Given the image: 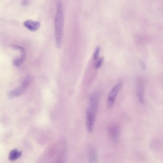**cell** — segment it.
Here are the masks:
<instances>
[{"instance_id":"6da1fadb","label":"cell","mask_w":163,"mask_h":163,"mask_svg":"<svg viewBox=\"0 0 163 163\" xmlns=\"http://www.w3.org/2000/svg\"><path fill=\"white\" fill-rule=\"evenodd\" d=\"M99 105L98 95L96 93H92L88 100L86 113V124L89 133L93 132Z\"/></svg>"},{"instance_id":"7a4b0ae2","label":"cell","mask_w":163,"mask_h":163,"mask_svg":"<svg viewBox=\"0 0 163 163\" xmlns=\"http://www.w3.org/2000/svg\"><path fill=\"white\" fill-rule=\"evenodd\" d=\"M64 23L63 4L59 0L56 3V12L54 20L56 45V47L59 49L61 47L63 43Z\"/></svg>"},{"instance_id":"3957f363","label":"cell","mask_w":163,"mask_h":163,"mask_svg":"<svg viewBox=\"0 0 163 163\" xmlns=\"http://www.w3.org/2000/svg\"><path fill=\"white\" fill-rule=\"evenodd\" d=\"M31 80V78L30 76L29 75L26 76V77L23 78V80L22 81V83L20 86L14 88L9 92L8 94L9 98L10 99H14V98L18 97L23 94L29 86Z\"/></svg>"},{"instance_id":"277c9868","label":"cell","mask_w":163,"mask_h":163,"mask_svg":"<svg viewBox=\"0 0 163 163\" xmlns=\"http://www.w3.org/2000/svg\"><path fill=\"white\" fill-rule=\"evenodd\" d=\"M123 82L120 81L117 82L116 85L112 88L109 93L107 99V107L109 109L112 108L115 104V100L116 97L121 91L122 86Z\"/></svg>"},{"instance_id":"5b68a950","label":"cell","mask_w":163,"mask_h":163,"mask_svg":"<svg viewBox=\"0 0 163 163\" xmlns=\"http://www.w3.org/2000/svg\"><path fill=\"white\" fill-rule=\"evenodd\" d=\"M136 91L137 99L141 104H144V81L143 78L139 77L136 80Z\"/></svg>"},{"instance_id":"8992f818","label":"cell","mask_w":163,"mask_h":163,"mask_svg":"<svg viewBox=\"0 0 163 163\" xmlns=\"http://www.w3.org/2000/svg\"><path fill=\"white\" fill-rule=\"evenodd\" d=\"M14 48L15 50H18L20 52V56L15 58L13 61V65L15 67H19L25 61L26 58V51L25 48L22 46L18 45H14Z\"/></svg>"},{"instance_id":"52a82bcc","label":"cell","mask_w":163,"mask_h":163,"mask_svg":"<svg viewBox=\"0 0 163 163\" xmlns=\"http://www.w3.org/2000/svg\"><path fill=\"white\" fill-rule=\"evenodd\" d=\"M109 134L112 141L117 142L119 140V128L116 124L112 123L109 126Z\"/></svg>"},{"instance_id":"ba28073f","label":"cell","mask_w":163,"mask_h":163,"mask_svg":"<svg viewBox=\"0 0 163 163\" xmlns=\"http://www.w3.org/2000/svg\"><path fill=\"white\" fill-rule=\"evenodd\" d=\"M23 25L28 30L32 32H36L40 28L41 23L40 22L28 20L23 23Z\"/></svg>"},{"instance_id":"9c48e42d","label":"cell","mask_w":163,"mask_h":163,"mask_svg":"<svg viewBox=\"0 0 163 163\" xmlns=\"http://www.w3.org/2000/svg\"><path fill=\"white\" fill-rule=\"evenodd\" d=\"M22 152L17 149H14L9 153L8 159L11 161L17 160L22 156Z\"/></svg>"},{"instance_id":"30bf717a","label":"cell","mask_w":163,"mask_h":163,"mask_svg":"<svg viewBox=\"0 0 163 163\" xmlns=\"http://www.w3.org/2000/svg\"><path fill=\"white\" fill-rule=\"evenodd\" d=\"M89 157L90 163H97L98 162L97 153L94 148H92L89 150Z\"/></svg>"},{"instance_id":"8fae6325","label":"cell","mask_w":163,"mask_h":163,"mask_svg":"<svg viewBox=\"0 0 163 163\" xmlns=\"http://www.w3.org/2000/svg\"><path fill=\"white\" fill-rule=\"evenodd\" d=\"M100 47H97L95 48L93 54V59L94 61H97L99 59V55L100 53Z\"/></svg>"},{"instance_id":"7c38bea8","label":"cell","mask_w":163,"mask_h":163,"mask_svg":"<svg viewBox=\"0 0 163 163\" xmlns=\"http://www.w3.org/2000/svg\"><path fill=\"white\" fill-rule=\"evenodd\" d=\"M104 61V58H100L96 61V63L95 65V67L96 69H99L102 66Z\"/></svg>"},{"instance_id":"4fadbf2b","label":"cell","mask_w":163,"mask_h":163,"mask_svg":"<svg viewBox=\"0 0 163 163\" xmlns=\"http://www.w3.org/2000/svg\"><path fill=\"white\" fill-rule=\"evenodd\" d=\"M29 3V0H23L22 2V6H28Z\"/></svg>"},{"instance_id":"5bb4252c","label":"cell","mask_w":163,"mask_h":163,"mask_svg":"<svg viewBox=\"0 0 163 163\" xmlns=\"http://www.w3.org/2000/svg\"><path fill=\"white\" fill-rule=\"evenodd\" d=\"M141 67L143 69H145V67H146V65H145V63L144 62H141Z\"/></svg>"}]
</instances>
